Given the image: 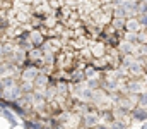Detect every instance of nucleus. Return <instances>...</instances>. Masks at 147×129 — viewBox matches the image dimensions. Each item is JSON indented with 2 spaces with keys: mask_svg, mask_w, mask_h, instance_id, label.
<instances>
[{
  "mask_svg": "<svg viewBox=\"0 0 147 129\" xmlns=\"http://www.w3.org/2000/svg\"><path fill=\"white\" fill-rule=\"evenodd\" d=\"M99 129H105V128H99Z\"/></svg>",
  "mask_w": 147,
  "mask_h": 129,
  "instance_id": "1",
  "label": "nucleus"
}]
</instances>
